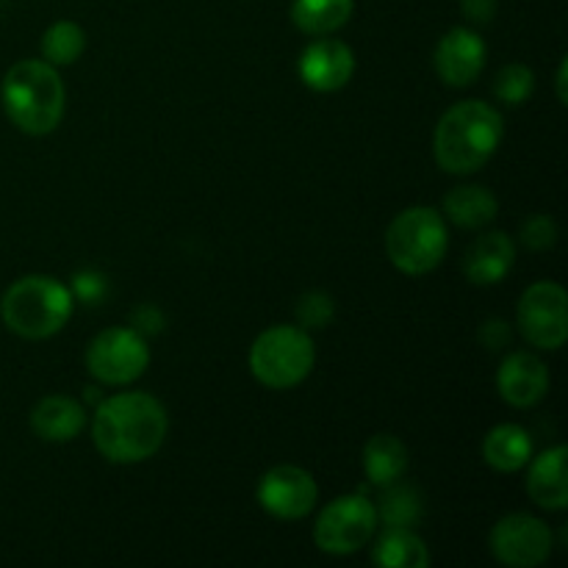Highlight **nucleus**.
Listing matches in <instances>:
<instances>
[{
    "label": "nucleus",
    "instance_id": "nucleus-1",
    "mask_svg": "<svg viewBox=\"0 0 568 568\" xmlns=\"http://www.w3.org/2000/svg\"><path fill=\"white\" fill-rule=\"evenodd\" d=\"M166 427L170 419L159 399L144 392H125L98 405L92 438L111 464H142L159 453Z\"/></svg>",
    "mask_w": 568,
    "mask_h": 568
},
{
    "label": "nucleus",
    "instance_id": "nucleus-2",
    "mask_svg": "<svg viewBox=\"0 0 568 568\" xmlns=\"http://www.w3.org/2000/svg\"><path fill=\"white\" fill-rule=\"evenodd\" d=\"M505 133L503 114L483 100H464L438 120L433 133V153L449 175H471L480 170Z\"/></svg>",
    "mask_w": 568,
    "mask_h": 568
},
{
    "label": "nucleus",
    "instance_id": "nucleus-3",
    "mask_svg": "<svg viewBox=\"0 0 568 568\" xmlns=\"http://www.w3.org/2000/svg\"><path fill=\"white\" fill-rule=\"evenodd\" d=\"M64 83L53 64L39 59L17 61L3 78V105L9 120L31 136L55 131L64 116Z\"/></svg>",
    "mask_w": 568,
    "mask_h": 568
},
{
    "label": "nucleus",
    "instance_id": "nucleus-4",
    "mask_svg": "<svg viewBox=\"0 0 568 568\" xmlns=\"http://www.w3.org/2000/svg\"><path fill=\"white\" fill-rule=\"evenodd\" d=\"M72 305L75 297L64 283L48 275H28L6 288L0 316L17 336L48 338L70 322Z\"/></svg>",
    "mask_w": 568,
    "mask_h": 568
},
{
    "label": "nucleus",
    "instance_id": "nucleus-5",
    "mask_svg": "<svg viewBox=\"0 0 568 568\" xmlns=\"http://www.w3.org/2000/svg\"><path fill=\"white\" fill-rule=\"evenodd\" d=\"M447 222L436 209L414 205L394 216L386 231V255L405 275H427L447 255Z\"/></svg>",
    "mask_w": 568,
    "mask_h": 568
},
{
    "label": "nucleus",
    "instance_id": "nucleus-6",
    "mask_svg": "<svg viewBox=\"0 0 568 568\" xmlns=\"http://www.w3.org/2000/svg\"><path fill=\"white\" fill-rule=\"evenodd\" d=\"M316 361L308 331L297 325H275L261 333L250 349V372L266 388H294L311 375Z\"/></svg>",
    "mask_w": 568,
    "mask_h": 568
},
{
    "label": "nucleus",
    "instance_id": "nucleus-7",
    "mask_svg": "<svg viewBox=\"0 0 568 568\" xmlns=\"http://www.w3.org/2000/svg\"><path fill=\"white\" fill-rule=\"evenodd\" d=\"M150 364L148 342L133 327H109L87 347V369L105 386H125L139 381Z\"/></svg>",
    "mask_w": 568,
    "mask_h": 568
},
{
    "label": "nucleus",
    "instance_id": "nucleus-8",
    "mask_svg": "<svg viewBox=\"0 0 568 568\" xmlns=\"http://www.w3.org/2000/svg\"><path fill=\"white\" fill-rule=\"evenodd\" d=\"M377 530V510L366 497H338L320 514L314 541L327 555H353L369 544Z\"/></svg>",
    "mask_w": 568,
    "mask_h": 568
},
{
    "label": "nucleus",
    "instance_id": "nucleus-9",
    "mask_svg": "<svg viewBox=\"0 0 568 568\" xmlns=\"http://www.w3.org/2000/svg\"><path fill=\"white\" fill-rule=\"evenodd\" d=\"M516 325L538 349H560L568 336V297L560 283H532L519 300Z\"/></svg>",
    "mask_w": 568,
    "mask_h": 568
},
{
    "label": "nucleus",
    "instance_id": "nucleus-10",
    "mask_svg": "<svg viewBox=\"0 0 568 568\" xmlns=\"http://www.w3.org/2000/svg\"><path fill=\"white\" fill-rule=\"evenodd\" d=\"M491 552L510 568H536L552 555V530L530 514H510L494 525Z\"/></svg>",
    "mask_w": 568,
    "mask_h": 568
},
{
    "label": "nucleus",
    "instance_id": "nucleus-11",
    "mask_svg": "<svg viewBox=\"0 0 568 568\" xmlns=\"http://www.w3.org/2000/svg\"><path fill=\"white\" fill-rule=\"evenodd\" d=\"M320 488L311 471L303 466L283 464L266 471L258 483V503L270 516L283 521H297L314 510Z\"/></svg>",
    "mask_w": 568,
    "mask_h": 568
},
{
    "label": "nucleus",
    "instance_id": "nucleus-12",
    "mask_svg": "<svg viewBox=\"0 0 568 568\" xmlns=\"http://www.w3.org/2000/svg\"><path fill=\"white\" fill-rule=\"evenodd\" d=\"M355 72L353 48L338 39H316L300 55V78L314 92H338L349 83Z\"/></svg>",
    "mask_w": 568,
    "mask_h": 568
},
{
    "label": "nucleus",
    "instance_id": "nucleus-13",
    "mask_svg": "<svg viewBox=\"0 0 568 568\" xmlns=\"http://www.w3.org/2000/svg\"><path fill=\"white\" fill-rule=\"evenodd\" d=\"M433 64L447 87H469L486 67V42L469 28H453L438 42Z\"/></svg>",
    "mask_w": 568,
    "mask_h": 568
},
{
    "label": "nucleus",
    "instance_id": "nucleus-14",
    "mask_svg": "<svg viewBox=\"0 0 568 568\" xmlns=\"http://www.w3.org/2000/svg\"><path fill=\"white\" fill-rule=\"evenodd\" d=\"M499 397L514 408H530L541 403L549 392V369L532 353H514L503 361L497 372Z\"/></svg>",
    "mask_w": 568,
    "mask_h": 568
},
{
    "label": "nucleus",
    "instance_id": "nucleus-15",
    "mask_svg": "<svg viewBox=\"0 0 568 568\" xmlns=\"http://www.w3.org/2000/svg\"><path fill=\"white\" fill-rule=\"evenodd\" d=\"M516 261V244L510 242L508 233H486L464 255V272L469 283L475 286H494V283L505 281L508 272L514 270Z\"/></svg>",
    "mask_w": 568,
    "mask_h": 568
},
{
    "label": "nucleus",
    "instance_id": "nucleus-16",
    "mask_svg": "<svg viewBox=\"0 0 568 568\" xmlns=\"http://www.w3.org/2000/svg\"><path fill=\"white\" fill-rule=\"evenodd\" d=\"M83 425H87L83 405L78 399L64 397V394L44 397L31 410V430L50 444L72 442L83 430Z\"/></svg>",
    "mask_w": 568,
    "mask_h": 568
},
{
    "label": "nucleus",
    "instance_id": "nucleus-17",
    "mask_svg": "<svg viewBox=\"0 0 568 568\" xmlns=\"http://www.w3.org/2000/svg\"><path fill=\"white\" fill-rule=\"evenodd\" d=\"M566 447H552L538 455L527 475V494L538 508L566 510L568 483H566Z\"/></svg>",
    "mask_w": 568,
    "mask_h": 568
},
{
    "label": "nucleus",
    "instance_id": "nucleus-18",
    "mask_svg": "<svg viewBox=\"0 0 568 568\" xmlns=\"http://www.w3.org/2000/svg\"><path fill=\"white\" fill-rule=\"evenodd\" d=\"M483 458L491 469L510 475V471H519L530 464L532 442L525 427L497 425L483 442Z\"/></svg>",
    "mask_w": 568,
    "mask_h": 568
},
{
    "label": "nucleus",
    "instance_id": "nucleus-19",
    "mask_svg": "<svg viewBox=\"0 0 568 568\" xmlns=\"http://www.w3.org/2000/svg\"><path fill=\"white\" fill-rule=\"evenodd\" d=\"M364 471L375 486H392V483L403 480V475L408 471V449L397 436L381 433V436L369 438V444L364 447Z\"/></svg>",
    "mask_w": 568,
    "mask_h": 568
},
{
    "label": "nucleus",
    "instance_id": "nucleus-20",
    "mask_svg": "<svg viewBox=\"0 0 568 568\" xmlns=\"http://www.w3.org/2000/svg\"><path fill=\"white\" fill-rule=\"evenodd\" d=\"M497 211V197L486 186H458L444 197V214L449 216V222L469 227V231L486 227L488 222H494Z\"/></svg>",
    "mask_w": 568,
    "mask_h": 568
},
{
    "label": "nucleus",
    "instance_id": "nucleus-21",
    "mask_svg": "<svg viewBox=\"0 0 568 568\" xmlns=\"http://www.w3.org/2000/svg\"><path fill=\"white\" fill-rule=\"evenodd\" d=\"M377 521L386 530H414L425 516V497L410 483H392L383 488L381 505H377Z\"/></svg>",
    "mask_w": 568,
    "mask_h": 568
},
{
    "label": "nucleus",
    "instance_id": "nucleus-22",
    "mask_svg": "<svg viewBox=\"0 0 568 568\" xmlns=\"http://www.w3.org/2000/svg\"><path fill=\"white\" fill-rule=\"evenodd\" d=\"M355 0H294L292 20L294 26L311 37H327L347 26L353 17Z\"/></svg>",
    "mask_w": 568,
    "mask_h": 568
},
{
    "label": "nucleus",
    "instance_id": "nucleus-23",
    "mask_svg": "<svg viewBox=\"0 0 568 568\" xmlns=\"http://www.w3.org/2000/svg\"><path fill=\"white\" fill-rule=\"evenodd\" d=\"M372 564L383 568H427L430 552L414 530H386L372 549Z\"/></svg>",
    "mask_w": 568,
    "mask_h": 568
},
{
    "label": "nucleus",
    "instance_id": "nucleus-24",
    "mask_svg": "<svg viewBox=\"0 0 568 568\" xmlns=\"http://www.w3.org/2000/svg\"><path fill=\"white\" fill-rule=\"evenodd\" d=\"M83 48H87V33H83V28L72 20L53 22L42 37V55L44 61L53 67L75 64V59L83 53Z\"/></svg>",
    "mask_w": 568,
    "mask_h": 568
},
{
    "label": "nucleus",
    "instance_id": "nucleus-25",
    "mask_svg": "<svg viewBox=\"0 0 568 568\" xmlns=\"http://www.w3.org/2000/svg\"><path fill=\"white\" fill-rule=\"evenodd\" d=\"M532 89H536V75L525 64H508L499 72L497 81H494V94H497V100H503L508 105L527 103Z\"/></svg>",
    "mask_w": 568,
    "mask_h": 568
},
{
    "label": "nucleus",
    "instance_id": "nucleus-26",
    "mask_svg": "<svg viewBox=\"0 0 568 568\" xmlns=\"http://www.w3.org/2000/svg\"><path fill=\"white\" fill-rule=\"evenodd\" d=\"M336 314V305H333L331 294L325 292H308L297 300V325L303 331L308 327H327Z\"/></svg>",
    "mask_w": 568,
    "mask_h": 568
},
{
    "label": "nucleus",
    "instance_id": "nucleus-27",
    "mask_svg": "<svg viewBox=\"0 0 568 568\" xmlns=\"http://www.w3.org/2000/svg\"><path fill=\"white\" fill-rule=\"evenodd\" d=\"M521 242L530 250H549L558 242V225H555L552 216L536 214L521 225Z\"/></svg>",
    "mask_w": 568,
    "mask_h": 568
},
{
    "label": "nucleus",
    "instance_id": "nucleus-28",
    "mask_svg": "<svg viewBox=\"0 0 568 568\" xmlns=\"http://www.w3.org/2000/svg\"><path fill=\"white\" fill-rule=\"evenodd\" d=\"M72 297H81L83 303H98L105 294V277L98 272H81V275L72 277Z\"/></svg>",
    "mask_w": 568,
    "mask_h": 568
},
{
    "label": "nucleus",
    "instance_id": "nucleus-29",
    "mask_svg": "<svg viewBox=\"0 0 568 568\" xmlns=\"http://www.w3.org/2000/svg\"><path fill=\"white\" fill-rule=\"evenodd\" d=\"M460 9H464V17L469 22L486 26L497 14V0H460Z\"/></svg>",
    "mask_w": 568,
    "mask_h": 568
},
{
    "label": "nucleus",
    "instance_id": "nucleus-30",
    "mask_svg": "<svg viewBox=\"0 0 568 568\" xmlns=\"http://www.w3.org/2000/svg\"><path fill=\"white\" fill-rule=\"evenodd\" d=\"M480 342L486 344L488 349H499V347H508L510 344V327L508 322L503 320H491L480 327Z\"/></svg>",
    "mask_w": 568,
    "mask_h": 568
},
{
    "label": "nucleus",
    "instance_id": "nucleus-31",
    "mask_svg": "<svg viewBox=\"0 0 568 568\" xmlns=\"http://www.w3.org/2000/svg\"><path fill=\"white\" fill-rule=\"evenodd\" d=\"M133 325H136L133 331L139 333H159L164 320H161V314L153 305H142V308H136V314H133Z\"/></svg>",
    "mask_w": 568,
    "mask_h": 568
},
{
    "label": "nucleus",
    "instance_id": "nucleus-32",
    "mask_svg": "<svg viewBox=\"0 0 568 568\" xmlns=\"http://www.w3.org/2000/svg\"><path fill=\"white\" fill-rule=\"evenodd\" d=\"M558 100L560 103H566V61L558 70Z\"/></svg>",
    "mask_w": 568,
    "mask_h": 568
}]
</instances>
